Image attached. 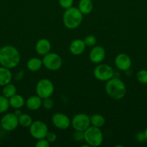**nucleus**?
Returning <instances> with one entry per match:
<instances>
[{
	"mask_svg": "<svg viewBox=\"0 0 147 147\" xmlns=\"http://www.w3.org/2000/svg\"><path fill=\"white\" fill-rule=\"evenodd\" d=\"M51 121L53 126L60 130H66L71 126V119L64 113H55L52 116Z\"/></svg>",
	"mask_w": 147,
	"mask_h": 147,
	"instance_id": "nucleus-11",
	"label": "nucleus"
},
{
	"mask_svg": "<svg viewBox=\"0 0 147 147\" xmlns=\"http://www.w3.org/2000/svg\"><path fill=\"white\" fill-rule=\"evenodd\" d=\"M54 92V85L53 82L48 78H42L37 83L35 93L42 99L49 98Z\"/></svg>",
	"mask_w": 147,
	"mask_h": 147,
	"instance_id": "nucleus-5",
	"label": "nucleus"
},
{
	"mask_svg": "<svg viewBox=\"0 0 147 147\" xmlns=\"http://www.w3.org/2000/svg\"><path fill=\"white\" fill-rule=\"evenodd\" d=\"M3 87L4 88L2 89V95L7 97V98H10L17 93V88L11 83H8Z\"/></svg>",
	"mask_w": 147,
	"mask_h": 147,
	"instance_id": "nucleus-22",
	"label": "nucleus"
},
{
	"mask_svg": "<svg viewBox=\"0 0 147 147\" xmlns=\"http://www.w3.org/2000/svg\"><path fill=\"white\" fill-rule=\"evenodd\" d=\"M1 127L5 131H12L19 126L18 117L14 113H8L4 114L0 120Z\"/></svg>",
	"mask_w": 147,
	"mask_h": 147,
	"instance_id": "nucleus-10",
	"label": "nucleus"
},
{
	"mask_svg": "<svg viewBox=\"0 0 147 147\" xmlns=\"http://www.w3.org/2000/svg\"><path fill=\"white\" fill-rule=\"evenodd\" d=\"M14 113L16 115V116H17V117H19V116H20V115H21L22 113L20 109H15V111L14 112Z\"/></svg>",
	"mask_w": 147,
	"mask_h": 147,
	"instance_id": "nucleus-34",
	"label": "nucleus"
},
{
	"mask_svg": "<svg viewBox=\"0 0 147 147\" xmlns=\"http://www.w3.org/2000/svg\"><path fill=\"white\" fill-rule=\"evenodd\" d=\"M12 74L10 69L5 67H0V86H4L11 83Z\"/></svg>",
	"mask_w": 147,
	"mask_h": 147,
	"instance_id": "nucleus-17",
	"label": "nucleus"
},
{
	"mask_svg": "<svg viewBox=\"0 0 147 147\" xmlns=\"http://www.w3.org/2000/svg\"><path fill=\"white\" fill-rule=\"evenodd\" d=\"M71 126L75 131H84L91 126L90 117L83 113L74 115L71 120Z\"/></svg>",
	"mask_w": 147,
	"mask_h": 147,
	"instance_id": "nucleus-8",
	"label": "nucleus"
},
{
	"mask_svg": "<svg viewBox=\"0 0 147 147\" xmlns=\"http://www.w3.org/2000/svg\"><path fill=\"white\" fill-rule=\"evenodd\" d=\"M78 9L83 14H89L93 9L92 0H80L78 4Z\"/></svg>",
	"mask_w": 147,
	"mask_h": 147,
	"instance_id": "nucleus-20",
	"label": "nucleus"
},
{
	"mask_svg": "<svg viewBox=\"0 0 147 147\" xmlns=\"http://www.w3.org/2000/svg\"><path fill=\"white\" fill-rule=\"evenodd\" d=\"M20 52L12 45H5L0 48V65L9 69L17 67L20 63Z\"/></svg>",
	"mask_w": 147,
	"mask_h": 147,
	"instance_id": "nucleus-1",
	"label": "nucleus"
},
{
	"mask_svg": "<svg viewBox=\"0 0 147 147\" xmlns=\"http://www.w3.org/2000/svg\"><path fill=\"white\" fill-rule=\"evenodd\" d=\"M9 102L10 106L14 109H21L25 105V100L24 98L17 93L9 98Z\"/></svg>",
	"mask_w": 147,
	"mask_h": 147,
	"instance_id": "nucleus-18",
	"label": "nucleus"
},
{
	"mask_svg": "<svg viewBox=\"0 0 147 147\" xmlns=\"http://www.w3.org/2000/svg\"><path fill=\"white\" fill-rule=\"evenodd\" d=\"M135 139L139 143H142V142H144L145 141H146V137L144 132H138V134H136V135H135Z\"/></svg>",
	"mask_w": 147,
	"mask_h": 147,
	"instance_id": "nucleus-32",
	"label": "nucleus"
},
{
	"mask_svg": "<svg viewBox=\"0 0 147 147\" xmlns=\"http://www.w3.org/2000/svg\"><path fill=\"white\" fill-rule=\"evenodd\" d=\"M59 4L61 7L66 9L73 7L74 0H59Z\"/></svg>",
	"mask_w": 147,
	"mask_h": 147,
	"instance_id": "nucleus-28",
	"label": "nucleus"
},
{
	"mask_svg": "<svg viewBox=\"0 0 147 147\" xmlns=\"http://www.w3.org/2000/svg\"><path fill=\"white\" fill-rule=\"evenodd\" d=\"M136 78L139 83L142 84H147V70L143 69L139 70L136 74Z\"/></svg>",
	"mask_w": 147,
	"mask_h": 147,
	"instance_id": "nucleus-25",
	"label": "nucleus"
},
{
	"mask_svg": "<svg viewBox=\"0 0 147 147\" xmlns=\"http://www.w3.org/2000/svg\"><path fill=\"white\" fill-rule=\"evenodd\" d=\"M50 146V143L46 140V138L41 139H38L37 142H36L35 146L36 147H48Z\"/></svg>",
	"mask_w": 147,
	"mask_h": 147,
	"instance_id": "nucleus-31",
	"label": "nucleus"
},
{
	"mask_svg": "<svg viewBox=\"0 0 147 147\" xmlns=\"http://www.w3.org/2000/svg\"><path fill=\"white\" fill-rule=\"evenodd\" d=\"M84 141L89 146H99L103 142V134L100 128L90 126L84 131Z\"/></svg>",
	"mask_w": 147,
	"mask_h": 147,
	"instance_id": "nucleus-4",
	"label": "nucleus"
},
{
	"mask_svg": "<svg viewBox=\"0 0 147 147\" xmlns=\"http://www.w3.org/2000/svg\"><path fill=\"white\" fill-rule=\"evenodd\" d=\"M46 139L48 142L50 144L53 143V142H56V139H57V136H56V134L54 132H48L47 135L46 136Z\"/></svg>",
	"mask_w": 147,
	"mask_h": 147,
	"instance_id": "nucleus-29",
	"label": "nucleus"
},
{
	"mask_svg": "<svg viewBox=\"0 0 147 147\" xmlns=\"http://www.w3.org/2000/svg\"><path fill=\"white\" fill-rule=\"evenodd\" d=\"M93 75L97 80L107 82L114 77V70L109 65L99 63L94 69Z\"/></svg>",
	"mask_w": 147,
	"mask_h": 147,
	"instance_id": "nucleus-6",
	"label": "nucleus"
},
{
	"mask_svg": "<svg viewBox=\"0 0 147 147\" xmlns=\"http://www.w3.org/2000/svg\"><path fill=\"white\" fill-rule=\"evenodd\" d=\"M30 129V134L32 137L34 139H41L46 138L48 132V128L46 123L42 121H35L32 123Z\"/></svg>",
	"mask_w": 147,
	"mask_h": 147,
	"instance_id": "nucleus-9",
	"label": "nucleus"
},
{
	"mask_svg": "<svg viewBox=\"0 0 147 147\" xmlns=\"http://www.w3.org/2000/svg\"><path fill=\"white\" fill-rule=\"evenodd\" d=\"M144 135H145V137H146V141H147V127H146V129H145V130H144Z\"/></svg>",
	"mask_w": 147,
	"mask_h": 147,
	"instance_id": "nucleus-35",
	"label": "nucleus"
},
{
	"mask_svg": "<svg viewBox=\"0 0 147 147\" xmlns=\"http://www.w3.org/2000/svg\"><path fill=\"white\" fill-rule=\"evenodd\" d=\"M10 102L9 98L7 97L2 96H0V113H4L10 108Z\"/></svg>",
	"mask_w": 147,
	"mask_h": 147,
	"instance_id": "nucleus-24",
	"label": "nucleus"
},
{
	"mask_svg": "<svg viewBox=\"0 0 147 147\" xmlns=\"http://www.w3.org/2000/svg\"><path fill=\"white\" fill-rule=\"evenodd\" d=\"M83 15L78 7H71L65 9L63 14V23L69 30H74L78 28L82 24Z\"/></svg>",
	"mask_w": 147,
	"mask_h": 147,
	"instance_id": "nucleus-3",
	"label": "nucleus"
},
{
	"mask_svg": "<svg viewBox=\"0 0 147 147\" xmlns=\"http://www.w3.org/2000/svg\"><path fill=\"white\" fill-rule=\"evenodd\" d=\"M43 64L45 67L51 71H56L61 67L62 58L59 54L55 53H48L46 55L43 56Z\"/></svg>",
	"mask_w": 147,
	"mask_h": 147,
	"instance_id": "nucleus-7",
	"label": "nucleus"
},
{
	"mask_svg": "<svg viewBox=\"0 0 147 147\" xmlns=\"http://www.w3.org/2000/svg\"><path fill=\"white\" fill-rule=\"evenodd\" d=\"M1 123H0V129H1Z\"/></svg>",
	"mask_w": 147,
	"mask_h": 147,
	"instance_id": "nucleus-36",
	"label": "nucleus"
},
{
	"mask_svg": "<svg viewBox=\"0 0 147 147\" xmlns=\"http://www.w3.org/2000/svg\"><path fill=\"white\" fill-rule=\"evenodd\" d=\"M90 121L91 125L95 127L101 128L105 125V119L102 115L95 113V114L92 115L90 116Z\"/></svg>",
	"mask_w": 147,
	"mask_h": 147,
	"instance_id": "nucleus-21",
	"label": "nucleus"
},
{
	"mask_svg": "<svg viewBox=\"0 0 147 147\" xmlns=\"http://www.w3.org/2000/svg\"><path fill=\"white\" fill-rule=\"evenodd\" d=\"M86 45L83 40L81 39H76L74 40L69 45V50L71 53L74 55H80L84 52L85 48H86Z\"/></svg>",
	"mask_w": 147,
	"mask_h": 147,
	"instance_id": "nucleus-15",
	"label": "nucleus"
},
{
	"mask_svg": "<svg viewBox=\"0 0 147 147\" xmlns=\"http://www.w3.org/2000/svg\"><path fill=\"white\" fill-rule=\"evenodd\" d=\"M22 77H23V71L22 70H21V71H20L18 73H17V76H16L15 77V79L17 80H20L22 78Z\"/></svg>",
	"mask_w": 147,
	"mask_h": 147,
	"instance_id": "nucleus-33",
	"label": "nucleus"
},
{
	"mask_svg": "<svg viewBox=\"0 0 147 147\" xmlns=\"http://www.w3.org/2000/svg\"><path fill=\"white\" fill-rule=\"evenodd\" d=\"M19 121V125L24 128L30 127V125L33 122V119L31 116L27 113H22L20 116L18 117Z\"/></svg>",
	"mask_w": 147,
	"mask_h": 147,
	"instance_id": "nucleus-23",
	"label": "nucleus"
},
{
	"mask_svg": "<svg viewBox=\"0 0 147 147\" xmlns=\"http://www.w3.org/2000/svg\"><path fill=\"white\" fill-rule=\"evenodd\" d=\"M83 40L86 47H94L97 43L96 37L95 35H92V34L86 36Z\"/></svg>",
	"mask_w": 147,
	"mask_h": 147,
	"instance_id": "nucleus-26",
	"label": "nucleus"
},
{
	"mask_svg": "<svg viewBox=\"0 0 147 147\" xmlns=\"http://www.w3.org/2000/svg\"><path fill=\"white\" fill-rule=\"evenodd\" d=\"M105 90L107 95L114 100H120L126 94V86L124 82L113 77L106 82Z\"/></svg>",
	"mask_w": 147,
	"mask_h": 147,
	"instance_id": "nucleus-2",
	"label": "nucleus"
},
{
	"mask_svg": "<svg viewBox=\"0 0 147 147\" xmlns=\"http://www.w3.org/2000/svg\"><path fill=\"white\" fill-rule=\"evenodd\" d=\"M74 139L76 142H82L84 140V131H75L74 134Z\"/></svg>",
	"mask_w": 147,
	"mask_h": 147,
	"instance_id": "nucleus-30",
	"label": "nucleus"
},
{
	"mask_svg": "<svg viewBox=\"0 0 147 147\" xmlns=\"http://www.w3.org/2000/svg\"><path fill=\"white\" fill-rule=\"evenodd\" d=\"M43 99L38 96H31L25 100L26 107L30 111H37L42 106Z\"/></svg>",
	"mask_w": 147,
	"mask_h": 147,
	"instance_id": "nucleus-16",
	"label": "nucleus"
},
{
	"mask_svg": "<svg viewBox=\"0 0 147 147\" xmlns=\"http://www.w3.org/2000/svg\"><path fill=\"white\" fill-rule=\"evenodd\" d=\"M53 106H54V102H53V99L50 98V97L43 99L42 106L45 109H46V110H50V109H53Z\"/></svg>",
	"mask_w": 147,
	"mask_h": 147,
	"instance_id": "nucleus-27",
	"label": "nucleus"
},
{
	"mask_svg": "<svg viewBox=\"0 0 147 147\" xmlns=\"http://www.w3.org/2000/svg\"><path fill=\"white\" fill-rule=\"evenodd\" d=\"M115 65L118 69L122 71H127L131 68L132 61L129 55L125 53H120L115 57Z\"/></svg>",
	"mask_w": 147,
	"mask_h": 147,
	"instance_id": "nucleus-12",
	"label": "nucleus"
},
{
	"mask_svg": "<svg viewBox=\"0 0 147 147\" xmlns=\"http://www.w3.org/2000/svg\"><path fill=\"white\" fill-rule=\"evenodd\" d=\"M43 65V60L38 57H32L27 62V69L31 72L37 71Z\"/></svg>",
	"mask_w": 147,
	"mask_h": 147,
	"instance_id": "nucleus-19",
	"label": "nucleus"
},
{
	"mask_svg": "<svg viewBox=\"0 0 147 147\" xmlns=\"http://www.w3.org/2000/svg\"><path fill=\"white\" fill-rule=\"evenodd\" d=\"M105 50L103 47L99 45L94 46L90 50L89 54V58L92 63L95 64H99L104 60L105 57Z\"/></svg>",
	"mask_w": 147,
	"mask_h": 147,
	"instance_id": "nucleus-13",
	"label": "nucleus"
},
{
	"mask_svg": "<svg viewBox=\"0 0 147 147\" xmlns=\"http://www.w3.org/2000/svg\"><path fill=\"white\" fill-rule=\"evenodd\" d=\"M51 43L48 39L41 38L37 41L35 44V51L39 55H46L50 52Z\"/></svg>",
	"mask_w": 147,
	"mask_h": 147,
	"instance_id": "nucleus-14",
	"label": "nucleus"
}]
</instances>
